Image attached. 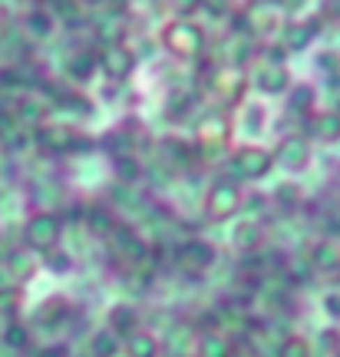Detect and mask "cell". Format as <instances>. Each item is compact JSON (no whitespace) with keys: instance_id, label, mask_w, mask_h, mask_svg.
I'll list each match as a JSON object with an SVG mask.
<instances>
[{"instance_id":"44dd1931","label":"cell","mask_w":340,"mask_h":357,"mask_svg":"<svg viewBox=\"0 0 340 357\" xmlns=\"http://www.w3.org/2000/svg\"><path fill=\"white\" fill-rule=\"evenodd\" d=\"M83 222H86V225L96 231V235H109V231L116 229V215L109 212V208H106V205H86Z\"/></svg>"},{"instance_id":"5b68a950","label":"cell","mask_w":340,"mask_h":357,"mask_svg":"<svg viewBox=\"0 0 340 357\" xmlns=\"http://www.w3.org/2000/svg\"><path fill=\"white\" fill-rule=\"evenodd\" d=\"M311 139L304 136V132H291L281 139V146L275 149V166H284L288 172H304V169H311Z\"/></svg>"},{"instance_id":"cb8c5ba5","label":"cell","mask_w":340,"mask_h":357,"mask_svg":"<svg viewBox=\"0 0 340 357\" xmlns=\"http://www.w3.org/2000/svg\"><path fill=\"white\" fill-rule=\"evenodd\" d=\"M275 202H277V208H298V205L304 202V189L298 182L284 178V182L275 189Z\"/></svg>"},{"instance_id":"9a60e30c","label":"cell","mask_w":340,"mask_h":357,"mask_svg":"<svg viewBox=\"0 0 340 357\" xmlns=\"http://www.w3.org/2000/svg\"><path fill=\"white\" fill-rule=\"evenodd\" d=\"M238 126H241V132L245 136H261L265 132V126H268V109H265V102H258V100H252V102H245L241 106V116H238Z\"/></svg>"},{"instance_id":"1f68e13d","label":"cell","mask_w":340,"mask_h":357,"mask_svg":"<svg viewBox=\"0 0 340 357\" xmlns=\"http://www.w3.org/2000/svg\"><path fill=\"white\" fill-rule=\"evenodd\" d=\"M17 305H20V288H13V284L0 288V311H3V314H13Z\"/></svg>"},{"instance_id":"7402d4cb","label":"cell","mask_w":340,"mask_h":357,"mask_svg":"<svg viewBox=\"0 0 340 357\" xmlns=\"http://www.w3.org/2000/svg\"><path fill=\"white\" fill-rule=\"evenodd\" d=\"M116 354H119V337L109 328L89 337V357H116Z\"/></svg>"},{"instance_id":"5bb4252c","label":"cell","mask_w":340,"mask_h":357,"mask_svg":"<svg viewBox=\"0 0 340 357\" xmlns=\"http://www.w3.org/2000/svg\"><path fill=\"white\" fill-rule=\"evenodd\" d=\"M126 357H162V337L139 328L136 334L126 337Z\"/></svg>"},{"instance_id":"8992f818","label":"cell","mask_w":340,"mask_h":357,"mask_svg":"<svg viewBox=\"0 0 340 357\" xmlns=\"http://www.w3.org/2000/svg\"><path fill=\"white\" fill-rule=\"evenodd\" d=\"M176 258L185 271H208L218 261V248L212 242H205V238H185L176 248Z\"/></svg>"},{"instance_id":"ffe728a7","label":"cell","mask_w":340,"mask_h":357,"mask_svg":"<svg viewBox=\"0 0 340 357\" xmlns=\"http://www.w3.org/2000/svg\"><path fill=\"white\" fill-rule=\"evenodd\" d=\"M195 109V96L185 93V89H176V93H169V100H165L162 113L169 123H176V119H185V116Z\"/></svg>"},{"instance_id":"d6a6232c","label":"cell","mask_w":340,"mask_h":357,"mask_svg":"<svg viewBox=\"0 0 340 357\" xmlns=\"http://www.w3.org/2000/svg\"><path fill=\"white\" fill-rule=\"evenodd\" d=\"M320 337H324V347H327V351L340 347V328H327V331L320 334Z\"/></svg>"},{"instance_id":"4dcf8cb0","label":"cell","mask_w":340,"mask_h":357,"mask_svg":"<svg viewBox=\"0 0 340 357\" xmlns=\"http://www.w3.org/2000/svg\"><path fill=\"white\" fill-rule=\"evenodd\" d=\"M320 311L327 314V321L340 324V291H327V294H324V298H320Z\"/></svg>"},{"instance_id":"484cf974","label":"cell","mask_w":340,"mask_h":357,"mask_svg":"<svg viewBox=\"0 0 340 357\" xmlns=\"http://www.w3.org/2000/svg\"><path fill=\"white\" fill-rule=\"evenodd\" d=\"M277 357H311V341H307V337H301V334H291V337H284V341H281Z\"/></svg>"},{"instance_id":"836d02e7","label":"cell","mask_w":340,"mask_h":357,"mask_svg":"<svg viewBox=\"0 0 340 357\" xmlns=\"http://www.w3.org/2000/svg\"><path fill=\"white\" fill-rule=\"evenodd\" d=\"M30 26H33L37 33H50V30H53L50 17H30Z\"/></svg>"},{"instance_id":"2e32d148","label":"cell","mask_w":340,"mask_h":357,"mask_svg":"<svg viewBox=\"0 0 340 357\" xmlns=\"http://www.w3.org/2000/svg\"><path fill=\"white\" fill-rule=\"evenodd\" d=\"M231 242H235V248L245 252V255H258V248L265 245V229H261L258 222H238Z\"/></svg>"},{"instance_id":"277c9868","label":"cell","mask_w":340,"mask_h":357,"mask_svg":"<svg viewBox=\"0 0 340 357\" xmlns=\"http://www.w3.org/2000/svg\"><path fill=\"white\" fill-rule=\"evenodd\" d=\"M162 47L172 56H178V60H192V56H199L205 47V37L202 30L195 24H189V20H176V24L165 26L162 33Z\"/></svg>"},{"instance_id":"52a82bcc","label":"cell","mask_w":340,"mask_h":357,"mask_svg":"<svg viewBox=\"0 0 340 357\" xmlns=\"http://www.w3.org/2000/svg\"><path fill=\"white\" fill-rule=\"evenodd\" d=\"M79 142V132L70 126H37V146L43 153H53V155H63V153H73Z\"/></svg>"},{"instance_id":"6da1fadb","label":"cell","mask_w":340,"mask_h":357,"mask_svg":"<svg viewBox=\"0 0 340 357\" xmlns=\"http://www.w3.org/2000/svg\"><path fill=\"white\" fill-rule=\"evenodd\" d=\"M63 242V218L50 212V208H37V212H30L24 222V245L30 252H40V255H47L53 248H60Z\"/></svg>"},{"instance_id":"e575fe53","label":"cell","mask_w":340,"mask_h":357,"mask_svg":"<svg viewBox=\"0 0 340 357\" xmlns=\"http://www.w3.org/2000/svg\"><path fill=\"white\" fill-rule=\"evenodd\" d=\"M176 7H178V13H192L199 7V0H176Z\"/></svg>"},{"instance_id":"7a4b0ae2","label":"cell","mask_w":340,"mask_h":357,"mask_svg":"<svg viewBox=\"0 0 340 357\" xmlns=\"http://www.w3.org/2000/svg\"><path fill=\"white\" fill-rule=\"evenodd\" d=\"M241 208H245V192H241V185L235 178L222 176L205 189V212H208V218H215V222H225V218L238 215Z\"/></svg>"},{"instance_id":"7c38bea8","label":"cell","mask_w":340,"mask_h":357,"mask_svg":"<svg viewBox=\"0 0 340 357\" xmlns=\"http://www.w3.org/2000/svg\"><path fill=\"white\" fill-rule=\"evenodd\" d=\"M288 109L294 116H301V119H311L317 113V89L311 83H294L288 89Z\"/></svg>"},{"instance_id":"ba28073f","label":"cell","mask_w":340,"mask_h":357,"mask_svg":"<svg viewBox=\"0 0 340 357\" xmlns=\"http://www.w3.org/2000/svg\"><path fill=\"white\" fill-rule=\"evenodd\" d=\"M100 66L109 79H126V77H132V70H136V56H132L123 43H113V47H106V50L100 53Z\"/></svg>"},{"instance_id":"e0dca14e","label":"cell","mask_w":340,"mask_h":357,"mask_svg":"<svg viewBox=\"0 0 340 357\" xmlns=\"http://www.w3.org/2000/svg\"><path fill=\"white\" fill-rule=\"evenodd\" d=\"M307 123H311V132H314L317 139H324V142L340 139V113H334V109H317Z\"/></svg>"},{"instance_id":"3957f363","label":"cell","mask_w":340,"mask_h":357,"mask_svg":"<svg viewBox=\"0 0 340 357\" xmlns=\"http://www.w3.org/2000/svg\"><path fill=\"white\" fill-rule=\"evenodd\" d=\"M228 166L238 178H265L271 169H275V153L265 149V146H254V142H245L238 149H231V159Z\"/></svg>"},{"instance_id":"83f0119b","label":"cell","mask_w":340,"mask_h":357,"mask_svg":"<svg viewBox=\"0 0 340 357\" xmlns=\"http://www.w3.org/2000/svg\"><path fill=\"white\" fill-rule=\"evenodd\" d=\"M43 265L50 268V271H56V275H66V271H73V258L66 255V252H60V248H53V252L43 255Z\"/></svg>"},{"instance_id":"d6986e66","label":"cell","mask_w":340,"mask_h":357,"mask_svg":"<svg viewBox=\"0 0 340 357\" xmlns=\"http://www.w3.org/2000/svg\"><path fill=\"white\" fill-rule=\"evenodd\" d=\"M231 354H235V344L222 331H205L199 337V357H231Z\"/></svg>"},{"instance_id":"603a6c76","label":"cell","mask_w":340,"mask_h":357,"mask_svg":"<svg viewBox=\"0 0 340 357\" xmlns=\"http://www.w3.org/2000/svg\"><path fill=\"white\" fill-rule=\"evenodd\" d=\"M3 344L10 347V351H26L30 347V324L24 321H7V328H3Z\"/></svg>"},{"instance_id":"d590c367","label":"cell","mask_w":340,"mask_h":357,"mask_svg":"<svg viewBox=\"0 0 340 357\" xmlns=\"http://www.w3.org/2000/svg\"><path fill=\"white\" fill-rule=\"evenodd\" d=\"M37 357H66V351L63 347H43Z\"/></svg>"},{"instance_id":"d4e9b609","label":"cell","mask_w":340,"mask_h":357,"mask_svg":"<svg viewBox=\"0 0 340 357\" xmlns=\"http://www.w3.org/2000/svg\"><path fill=\"white\" fill-rule=\"evenodd\" d=\"M113 166H116V176L123 178V182H139V176H142V166H139V159L132 153L113 155Z\"/></svg>"},{"instance_id":"8d00e7d4","label":"cell","mask_w":340,"mask_h":357,"mask_svg":"<svg viewBox=\"0 0 340 357\" xmlns=\"http://www.w3.org/2000/svg\"><path fill=\"white\" fill-rule=\"evenodd\" d=\"M83 357H89V354H83Z\"/></svg>"},{"instance_id":"ac0fdd59","label":"cell","mask_w":340,"mask_h":357,"mask_svg":"<svg viewBox=\"0 0 340 357\" xmlns=\"http://www.w3.org/2000/svg\"><path fill=\"white\" fill-rule=\"evenodd\" d=\"M13 119L20 123V126H43V119H47V106L43 100H33V96H24V100H17L13 106Z\"/></svg>"},{"instance_id":"f546056e","label":"cell","mask_w":340,"mask_h":357,"mask_svg":"<svg viewBox=\"0 0 340 357\" xmlns=\"http://www.w3.org/2000/svg\"><path fill=\"white\" fill-rule=\"evenodd\" d=\"M66 307H70V305H66L63 298H56V301H50V307L43 305V314H40V321L53 328V324H60V321L66 318Z\"/></svg>"},{"instance_id":"f1b7e54d","label":"cell","mask_w":340,"mask_h":357,"mask_svg":"<svg viewBox=\"0 0 340 357\" xmlns=\"http://www.w3.org/2000/svg\"><path fill=\"white\" fill-rule=\"evenodd\" d=\"M314 40V26H291L288 33V50H304Z\"/></svg>"},{"instance_id":"9c48e42d","label":"cell","mask_w":340,"mask_h":357,"mask_svg":"<svg viewBox=\"0 0 340 357\" xmlns=\"http://www.w3.org/2000/svg\"><path fill=\"white\" fill-rule=\"evenodd\" d=\"M307 265L320 271V275H334L340 268V248L334 238H317L311 245V255H307Z\"/></svg>"},{"instance_id":"4fadbf2b","label":"cell","mask_w":340,"mask_h":357,"mask_svg":"<svg viewBox=\"0 0 340 357\" xmlns=\"http://www.w3.org/2000/svg\"><path fill=\"white\" fill-rule=\"evenodd\" d=\"M142 328V321H139V311L132 305H113L109 307V331L123 341L129 334H136Z\"/></svg>"},{"instance_id":"4316f807","label":"cell","mask_w":340,"mask_h":357,"mask_svg":"<svg viewBox=\"0 0 340 357\" xmlns=\"http://www.w3.org/2000/svg\"><path fill=\"white\" fill-rule=\"evenodd\" d=\"M96 70H100V63H96L93 56H76L73 63H70V77L79 79V83H86V79H93Z\"/></svg>"},{"instance_id":"30bf717a","label":"cell","mask_w":340,"mask_h":357,"mask_svg":"<svg viewBox=\"0 0 340 357\" xmlns=\"http://www.w3.org/2000/svg\"><path fill=\"white\" fill-rule=\"evenodd\" d=\"M254 86L261 96H284L294 83H291L288 66H265L258 77H254Z\"/></svg>"},{"instance_id":"8fae6325","label":"cell","mask_w":340,"mask_h":357,"mask_svg":"<svg viewBox=\"0 0 340 357\" xmlns=\"http://www.w3.org/2000/svg\"><path fill=\"white\" fill-rule=\"evenodd\" d=\"M109 242H113V248L119 252V255L136 258V261H142V258L149 255V245L139 238L136 229H123V225H116V229L109 231Z\"/></svg>"}]
</instances>
